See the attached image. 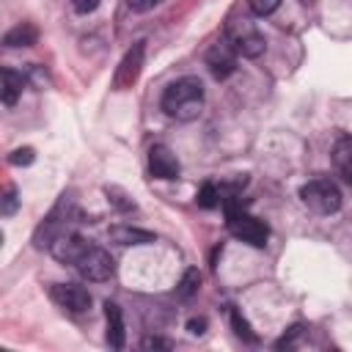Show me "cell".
<instances>
[{"label": "cell", "instance_id": "18", "mask_svg": "<svg viewBox=\"0 0 352 352\" xmlns=\"http://www.w3.org/2000/svg\"><path fill=\"white\" fill-rule=\"evenodd\" d=\"M195 201H198V206H204V209H212V206H217V204L223 201V195H220V187H217L214 182H206V184L198 190Z\"/></svg>", "mask_w": 352, "mask_h": 352}, {"label": "cell", "instance_id": "5", "mask_svg": "<svg viewBox=\"0 0 352 352\" xmlns=\"http://www.w3.org/2000/svg\"><path fill=\"white\" fill-rule=\"evenodd\" d=\"M74 270H77L85 280L102 283V280H110V278L116 275V261H113V256H110L104 248H99V245L91 242V245L82 250V256L74 261Z\"/></svg>", "mask_w": 352, "mask_h": 352}, {"label": "cell", "instance_id": "13", "mask_svg": "<svg viewBox=\"0 0 352 352\" xmlns=\"http://www.w3.org/2000/svg\"><path fill=\"white\" fill-rule=\"evenodd\" d=\"M107 236H110V242H116V245H151V242H157V236L151 234V231H146V228H138V226H126V223H118V226H113L110 231H107Z\"/></svg>", "mask_w": 352, "mask_h": 352}, {"label": "cell", "instance_id": "12", "mask_svg": "<svg viewBox=\"0 0 352 352\" xmlns=\"http://www.w3.org/2000/svg\"><path fill=\"white\" fill-rule=\"evenodd\" d=\"M104 322H107V333H104L107 344H110L113 349H124V344H126V330H124V316H121L118 302H113V300L104 302Z\"/></svg>", "mask_w": 352, "mask_h": 352}, {"label": "cell", "instance_id": "17", "mask_svg": "<svg viewBox=\"0 0 352 352\" xmlns=\"http://www.w3.org/2000/svg\"><path fill=\"white\" fill-rule=\"evenodd\" d=\"M104 195H107V201H110L118 212H135V201H132L129 192H124L121 187L110 184V187H104Z\"/></svg>", "mask_w": 352, "mask_h": 352}, {"label": "cell", "instance_id": "19", "mask_svg": "<svg viewBox=\"0 0 352 352\" xmlns=\"http://www.w3.org/2000/svg\"><path fill=\"white\" fill-rule=\"evenodd\" d=\"M231 327H234V333L239 336V338H245V341H256V333H253V327H250V322L239 314V308H231Z\"/></svg>", "mask_w": 352, "mask_h": 352}, {"label": "cell", "instance_id": "22", "mask_svg": "<svg viewBox=\"0 0 352 352\" xmlns=\"http://www.w3.org/2000/svg\"><path fill=\"white\" fill-rule=\"evenodd\" d=\"M248 6H250V11H253L256 16H270V14L278 11L280 0H248Z\"/></svg>", "mask_w": 352, "mask_h": 352}, {"label": "cell", "instance_id": "4", "mask_svg": "<svg viewBox=\"0 0 352 352\" xmlns=\"http://www.w3.org/2000/svg\"><path fill=\"white\" fill-rule=\"evenodd\" d=\"M300 198L305 206H311L319 214H333L341 209V190L330 179H311L300 187Z\"/></svg>", "mask_w": 352, "mask_h": 352}, {"label": "cell", "instance_id": "6", "mask_svg": "<svg viewBox=\"0 0 352 352\" xmlns=\"http://www.w3.org/2000/svg\"><path fill=\"white\" fill-rule=\"evenodd\" d=\"M143 60H146V41H135V44L124 52V58L118 60V66H116L113 91H129V88L138 82L140 72H143Z\"/></svg>", "mask_w": 352, "mask_h": 352}, {"label": "cell", "instance_id": "8", "mask_svg": "<svg viewBox=\"0 0 352 352\" xmlns=\"http://www.w3.org/2000/svg\"><path fill=\"white\" fill-rule=\"evenodd\" d=\"M50 297L58 308L69 311V314H85L91 308V294L88 289L77 286V283H55L50 289Z\"/></svg>", "mask_w": 352, "mask_h": 352}, {"label": "cell", "instance_id": "23", "mask_svg": "<svg viewBox=\"0 0 352 352\" xmlns=\"http://www.w3.org/2000/svg\"><path fill=\"white\" fill-rule=\"evenodd\" d=\"M36 160V151L30 148V146H25V148H14L11 154H8V162L11 165H30Z\"/></svg>", "mask_w": 352, "mask_h": 352}, {"label": "cell", "instance_id": "11", "mask_svg": "<svg viewBox=\"0 0 352 352\" xmlns=\"http://www.w3.org/2000/svg\"><path fill=\"white\" fill-rule=\"evenodd\" d=\"M91 242L85 239V236H80L77 231H72V234H63L60 239H55V245L50 248V253L60 261V264H72L74 267V261L82 256V250L88 248Z\"/></svg>", "mask_w": 352, "mask_h": 352}, {"label": "cell", "instance_id": "25", "mask_svg": "<svg viewBox=\"0 0 352 352\" xmlns=\"http://www.w3.org/2000/svg\"><path fill=\"white\" fill-rule=\"evenodd\" d=\"M302 333V324H294V327H289V333L283 336V338H278L275 341V349H283V346H292L294 344V338Z\"/></svg>", "mask_w": 352, "mask_h": 352}, {"label": "cell", "instance_id": "29", "mask_svg": "<svg viewBox=\"0 0 352 352\" xmlns=\"http://www.w3.org/2000/svg\"><path fill=\"white\" fill-rule=\"evenodd\" d=\"M344 176H346V182L352 184V165H346V168H344Z\"/></svg>", "mask_w": 352, "mask_h": 352}, {"label": "cell", "instance_id": "26", "mask_svg": "<svg viewBox=\"0 0 352 352\" xmlns=\"http://www.w3.org/2000/svg\"><path fill=\"white\" fill-rule=\"evenodd\" d=\"M99 3H102V0H72V8H74L77 14H91V11L99 8Z\"/></svg>", "mask_w": 352, "mask_h": 352}, {"label": "cell", "instance_id": "16", "mask_svg": "<svg viewBox=\"0 0 352 352\" xmlns=\"http://www.w3.org/2000/svg\"><path fill=\"white\" fill-rule=\"evenodd\" d=\"M198 286H201V272H198L195 267H190V270H184V275H182V280H179V286H176V294H179L182 300H190V297L198 292Z\"/></svg>", "mask_w": 352, "mask_h": 352}, {"label": "cell", "instance_id": "2", "mask_svg": "<svg viewBox=\"0 0 352 352\" xmlns=\"http://www.w3.org/2000/svg\"><path fill=\"white\" fill-rule=\"evenodd\" d=\"M77 217H80V214H77V206H74L72 192H63V195L58 198V204L47 212V217L36 226V231H33V245L50 250V248L55 245V239H60L63 234H72V231H74V223H80Z\"/></svg>", "mask_w": 352, "mask_h": 352}, {"label": "cell", "instance_id": "14", "mask_svg": "<svg viewBox=\"0 0 352 352\" xmlns=\"http://www.w3.org/2000/svg\"><path fill=\"white\" fill-rule=\"evenodd\" d=\"M36 41H38V30H36L33 22H19V25H14L3 36V44L11 47V50H16V47H33Z\"/></svg>", "mask_w": 352, "mask_h": 352}, {"label": "cell", "instance_id": "28", "mask_svg": "<svg viewBox=\"0 0 352 352\" xmlns=\"http://www.w3.org/2000/svg\"><path fill=\"white\" fill-rule=\"evenodd\" d=\"M170 344L168 341H162V338H146L143 341V349H168Z\"/></svg>", "mask_w": 352, "mask_h": 352}, {"label": "cell", "instance_id": "21", "mask_svg": "<svg viewBox=\"0 0 352 352\" xmlns=\"http://www.w3.org/2000/svg\"><path fill=\"white\" fill-rule=\"evenodd\" d=\"M16 206H19V195H16V187H14V184H8V187H6V192H3V198H0V214L11 217V214L16 212Z\"/></svg>", "mask_w": 352, "mask_h": 352}, {"label": "cell", "instance_id": "3", "mask_svg": "<svg viewBox=\"0 0 352 352\" xmlns=\"http://www.w3.org/2000/svg\"><path fill=\"white\" fill-rule=\"evenodd\" d=\"M223 206H226V226L236 239H242V242H248L253 248H264L267 245V236H270L267 223H261L258 217L248 214L242 201H239V195L223 198Z\"/></svg>", "mask_w": 352, "mask_h": 352}, {"label": "cell", "instance_id": "15", "mask_svg": "<svg viewBox=\"0 0 352 352\" xmlns=\"http://www.w3.org/2000/svg\"><path fill=\"white\" fill-rule=\"evenodd\" d=\"M22 88H25V77L19 72H14V69H3V91H0V96H3V104L6 107L16 104Z\"/></svg>", "mask_w": 352, "mask_h": 352}, {"label": "cell", "instance_id": "7", "mask_svg": "<svg viewBox=\"0 0 352 352\" xmlns=\"http://www.w3.org/2000/svg\"><path fill=\"white\" fill-rule=\"evenodd\" d=\"M228 44L234 47V52L236 55H242V58H258L261 52H264V47H267V41H264V36L250 25V22H234V25H228Z\"/></svg>", "mask_w": 352, "mask_h": 352}, {"label": "cell", "instance_id": "27", "mask_svg": "<svg viewBox=\"0 0 352 352\" xmlns=\"http://www.w3.org/2000/svg\"><path fill=\"white\" fill-rule=\"evenodd\" d=\"M187 333H190V336H204V333H206V319H204V316H192V319L187 322Z\"/></svg>", "mask_w": 352, "mask_h": 352}, {"label": "cell", "instance_id": "1", "mask_svg": "<svg viewBox=\"0 0 352 352\" xmlns=\"http://www.w3.org/2000/svg\"><path fill=\"white\" fill-rule=\"evenodd\" d=\"M162 113L168 118H176V121H192L201 116L204 110V82L192 74H184L179 80H173L165 94H162V102H160Z\"/></svg>", "mask_w": 352, "mask_h": 352}, {"label": "cell", "instance_id": "20", "mask_svg": "<svg viewBox=\"0 0 352 352\" xmlns=\"http://www.w3.org/2000/svg\"><path fill=\"white\" fill-rule=\"evenodd\" d=\"M333 160H336L341 168L352 165V135H346V138H341V140L336 143V148H333Z\"/></svg>", "mask_w": 352, "mask_h": 352}, {"label": "cell", "instance_id": "9", "mask_svg": "<svg viewBox=\"0 0 352 352\" xmlns=\"http://www.w3.org/2000/svg\"><path fill=\"white\" fill-rule=\"evenodd\" d=\"M148 170H151V176L154 179H165V182H173V179H179V160H176V154L165 146V143H154L151 148H148Z\"/></svg>", "mask_w": 352, "mask_h": 352}, {"label": "cell", "instance_id": "24", "mask_svg": "<svg viewBox=\"0 0 352 352\" xmlns=\"http://www.w3.org/2000/svg\"><path fill=\"white\" fill-rule=\"evenodd\" d=\"M160 3H165V0H126V6H129V11H135V14H146V11H151V8H157Z\"/></svg>", "mask_w": 352, "mask_h": 352}, {"label": "cell", "instance_id": "10", "mask_svg": "<svg viewBox=\"0 0 352 352\" xmlns=\"http://www.w3.org/2000/svg\"><path fill=\"white\" fill-rule=\"evenodd\" d=\"M206 66H209V72H212L214 80L231 77V74L236 72V52H234V47H231L228 41L214 44V47L206 52Z\"/></svg>", "mask_w": 352, "mask_h": 352}]
</instances>
